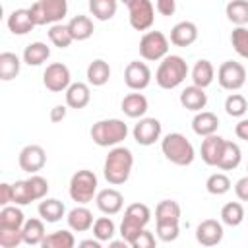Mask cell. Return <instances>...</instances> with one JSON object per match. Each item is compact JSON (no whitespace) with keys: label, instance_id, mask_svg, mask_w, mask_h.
<instances>
[{"label":"cell","instance_id":"1","mask_svg":"<svg viewBox=\"0 0 248 248\" xmlns=\"http://www.w3.org/2000/svg\"><path fill=\"white\" fill-rule=\"evenodd\" d=\"M132 167H134V155L128 147L124 145H114L103 165V174L107 178L108 184L112 186H120L124 184L130 174H132Z\"/></svg>","mask_w":248,"mask_h":248},{"label":"cell","instance_id":"31","mask_svg":"<svg viewBox=\"0 0 248 248\" xmlns=\"http://www.w3.org/2000/svg\"><path fill=\"white\" fill-rule=\"evenodd\" d=\"M50 56V46H46L41 41H35L31 45L25 46L23 50V62L27 66H41L43 62H46Z\"/></svg>","mask_w":248,"mask_h":248},{"label":"cell","instance_id":"46","mask_svg":"<svg viewBox=\"0 0 248 248\" xmlns=\"http://www.w3.org/2000/svg\"><path fill=\"white\" fill-rule=\"evenodd\" d=\"M23 244L21 229H0V246L2 248H16Z\"/></svg>","mask_w":248,"mask_h":248},{"label":"cell","instance_id":"21","mask_svg":"<svg viewBox=\"0 0 248 248\" xmlns=\"http://www.w3.org/2000/svg\"><path fill=\"white\" fill-rule=\"evenodd\" d=\"M91 101V91H89V85L83 83V81H74L70 83V87L66 89V107L70 108H85Z\"/></svg>","mask_w":248,"mask_h":248},{"label":"cell","instance_id":"16","mask_svg":"<svg viewBox=\"0 0 248 248\" xmlns=\"http://www.w3.org/2000/svg\"><path fill=\"white\" fill-rule=\"evenodd\" d=\"M223 147H225V138H221L217 134L205 136L202 140V147H200L202 161L209 167H217V163L221 159V153H223Z\"/></svg>","mask_w":248,"mask_h":248},{"label":"cell","instance_id":"42","mask_svg":"<svg viewBox=\"0 0 248 248\" xmlns=\"http://www.w3.org/2000/svg\"><path fill=\"white\" fill-rule=\"evenodd\" d=\"M248 110V103L246 99L240 95V93H231L227 99H225V112L232 118H240L244 116Z\"/></svg>","mask_w":248,"mask_h":248},{"label":"cell","instance_id":"19","mask_svg":"<svg viewBox=\"0 0 248 248\" xmlns=\"http://www.w3.org/2000/svg\"><path fill=\"white\" fill-rule=\"evenodd\" d=\"M196 39H198V27H196V23H192V21H178V23L170 29V43H172L174 46L186 48V46L194 45Z\"/></svg>","mask_w":248,"mask_h":248},{"label":"cell","instance_id":"27","mask_svg":"<svg viewBox=\"0 0 248 248\" xmlns=\"http://www.w3.org/2000/svg\"><path fill=\"white\" fill-rule=\"evenodd\" d=\"M39 4L46 16V25L60 23L68 14V0H39Z\"/></svg>","mask_w":248,"mask_h":248},{"label":"cell","instance_id":"23","mask_svg":"<svg viewBox=\"0 0 248 248\" xmlns=\"http://www.w3.org/2000/svg\"><path fill=\"white\" fill-rule=\"evenodd\" d=\"M217 128H219V118H217V114H213V112H209V110H200V112H196V116H194V120H192V130H194L198 136H202V138L211 136V134L217 132Z\"/></svg>","mask_w":248,"mask_h":248},{"label":"cell","instance_id":"36","mask_svg":"<svg viewBox=\"0 0 248 248\" xmlns=\"http://www.w3.org/2000/svg\"><path fill=\"white\" fill-rule=\"evenodd\" d=\"M244 207L240 202H229L221 207V221L229 227H238L244 221Z\"/></svg>","mask_w":248,"mask_h":248},{"label":"cell","instance_id":"13","mask_svg":"<svg viewBox=\"0 0 248 248\" xmlns=\"http://www.w3.org/2000/svg\"><path fill=\"white\" fill-rule=\"evenodd\" d=\"M17 163H19V169L29 172V174H37L45 163H46V153L41 145L37 143H29L25 145L21 151H19V157H17Z\"/></svg>","mask_w":248,"mask_h":248},{"label":"cell","instance_id":"56","mask_svg":"<svg viewBox=\"0 0 248 248\" xmlns=\"http://www.w3.org/2000/svg\"><path fill=\"white\" fill-rule=\"evenodd\" d=\"M120 2H124V4H128V2H132V0H120Z\"/></svg>","mask_w":248,"mask_h":248},{"label":"cell","instance_id":"54","mask_svg":"<svg viewBox=\"0 0 248 248\" xmlns=\"http://www.w3.org/2000/svg\"><path fill=\"white\" fill-rule=\"evenodd\" d=\"M66 110L68 108L64 105H56L54 108H50V122H54V124L56 122H62L66 118Z\"/></svg>","mask_w":248,"mask_h":248},{"label":"cell","instance_id":"38","mask_svg":"<svg viewBox=\"0 0 248 248\" xmlns=\"http://www.w3.org/2000/svg\"><path fill=\"white\" fill-rule=\"evenodd\" d=\"M48 39L54 46L58 48H68L72 43H74V37L68 29V25H62V23H52L50 29H48Z\"/></svg>","mask_w":248,"mask_h":248},{"label":"cell","instance_id":"8","mask_svg":"<svg viewBox=\"0 0 248 248\" xmlns=\"http://www.w3.org/2000/svg\"><path fill=\"white\" fill-rule=\"evenodd\" d=\"M128 6V19L136 31H147L155 21V8L151 0H132Z\"/></svg>","mask_w":248,"mask_h":248},{"label":"cell","instance_id":"52","mask_svg":"<svg viewBox=\"0 0 248 248\" xmlns=\"http://www.w3.org/2000/svg\"><path fill=\"white\" fill-rule=\"evenodd\" d=\"M29 12H31V16H33V21H35L37 25H46V16H45V12H43V8H41L39 0H37L35 4H31Z\"/></svg>","mask_w":248,"mask_h":248},{"label":"cell","instance_id":"20","mask_svg":"<svg viewBox=\"0 0 248 248\" xmlns=\"http://www.w3.org/2000/svg\"><path fill=\"white\" fill-rule=\"evenodd\" d=\"M120 108L122 112L128 116V118H143L147 108H149V103H147V97L140 91L136 93H128L122 103H120Z\"/></svg>","mask_w":248,"mask_h":248},{"label":"cell","instance_id":"30","mask_svg":"<svg viewBox=\"0 0 248 248\" xmlns=\"http://www.w3.org/2000/svg\"><path fill=\"white\" fill-rule=\"evenodd\" d=\"M21 232H23V244L37 246L46 236V232H45V221L43 219H27L23 223Z\"/></svg>","mask_w":248,"mask_h":248},{"label":"cell","instance_id":"7","mask_svg":"<svg viewBox=\"0 0 248 248\" xmlns=\"http://www.w3.org/2000/svg\"><path fill=\"white\" fill-rule=\"evenodd\" d=\"M169 54V39L161 31H145L140 39V56L147 62L163 60Z\"/></svg>","mask_w":248,"mask_h":248},{"label":"cell","instance_id":"9","mask_svg":"<svg viewBox=\"0 0 248 248\" xmlns=\"http://www.w3.org/2000/svg\"><path fill=\"white\" fill-rule=\"evenodd\" d=\"M217 81L227 91H238L246 83V70L240 62L227 60L217 70Z\"/></svg>","mask_w":248,"mask_h":248},{"label":"cell","instance_id":"49","mask_svg":"<svg viewBox=\"0 0 248 248\" xmlns=\"http://www.w3.org/2000/svg\"><path fill=\"white\" fill-rule=\"evenodd\" d=\"M14 202V184L2 182L0 184V205H10Z\"/></svg>","mask_w":248,"mask_h":248},{"label":"cell","instance_id":"40","mask_svg":"<svg viewBox=\"0 0 248 248\" xmlns=\"http://www.w3.org/2000/svg\"><path fill=\"white\" fill-rule=\"evenodd\" d=\"M205 190L211 196H223L231 190V178L225 172H215L205 180Z\"/></svg>","mask_w":248,"mask_h":248},{"label":"cell","instance_id":"18","mask_svg":"<svg viewBox=\"0 0 248 248\" xmlns=\"http://www.w3.org/2000/svg\"><path fill=\"white\" fill-rule=\"evenodd\" d=\"M180 105L186 108V110H192V112H200L205 108L207 105V93L203 87H198V85H188L182 89L180 93Z\"/></svg>","mask_w":248,"mask_h":248},{"label":"cell","instance_id":"15","mask_svg":"<svg viewBox=\"0 0 248 248\" xmlns=\"http://www.w3.org/2000/svg\"><path fill=\"white\" fill-rule=\"evenodd\" d=\"M196 240L202 246H217L223 240V225L217 219H205L196 229Z\"/></svg>","mask_w":248,"mask_h":248},{"label":"cell","instance_id":"17","mask_svg":"<svg viewBox=\"0 0 248 248\" xmlns=\"http://www.w3.org/2000/svg\"><path fill=\"white\" fill-rule=\"evenodd\" d=\"M6 25H8V29L14 35H27L29 31H33L37 27V23L33 21V16H31L29 8H17V10H14L8 16Z\"/></svg>","mask_w":248,"mask_h":248},{"label":"cell","instance_id":"4","mask_svg":"<svg viewBox=\"0 0 248 248\" xmlns=\"http://www.w3.org/2000/svg\"><path fill=\"white\" fill-rule=\"evenodd\" d=\"M91 140L99 147H114L120 145L128 136V126L120 118H105L91 126Z\"/></svg>","mask_w":248,"mask_h":248},{"label":"cell","instance_id":"32","mask_svg":"<svg viewBox=\"0 0 248 248\" xmlns=\"http://www.w3.org/2000/svg\"><path fill=\"white\" fill-rule=\"evenodd\" d=\"M25 215L19 205H4L0 209V229H23Z\"/></svg>","mask_w":248,"mask_h":248},{"label":"cell","instance_id":"12","mask_svg":"<svg viewBox=\"0 0 248 248\" xmlns=\"http://www.w3.org/2000/svg\"><path fill=\"white\" fill-rule=\"evenodd\" d=\"M161 132H163V126H161V122H159L157 118H147V116H143V118H140L138 124L134 126L132 136H134L136 143L147 147V145H153L155 141L161 140Z\"/></svg>","mask_w":248,"mask_h":248},{"label":"cell","instance_id":"5","mask_svg":"<svg viewBox=\"0 0 248 248\" xmlns=\"http://www.w3.org/2000/svg\"><path fill=\"white\" fill-rule=\"evenodd\" d=\"M151 219V211L145 203H130L126 209H124V217H122V223H120V236L130 244L149 223Z\"/></svg>","mask_w":248,"mask_h":248},{"label":"cell","instance_id":"28","mask_svg":"<svg viewBox=\"0 0 248 248\" xmlns=\"http://www.w3.org/2000/svg\"><path fill=\"white\" fill-rule=\"evenodd\" d=\"M68 29H70L74 41H87L95 31L93 21H91L89 16H74L68 21Z\"/></svg>","mask_w":248,"mask_h":248},{"label":"cell","instance_id":"51","mask_svg":"<svg viewBox=\"0 0 248 248\" xmlns=\"http://www.w3.org/2000/svg\"><path fill=\"white\" fill-rule=\"evenodd\" d=\"M234 194L240 202H248V174L238 178L236 184H234Z\"/></svg>","mask_w":248,"mask_h":248},{"label":"cell","instance_id":"22","mask_svg":"<svg viewBox=\"0 0 248 248\" xmlns=\"http://www.w3.org/2000/svg\"><path fill=\"white\" fill-rule=\"evenodd\" d=\"M66 221H68V227L74 231V232H85V231H89V229H93V213L85 207V205H78V207H74L70 213H68V217H66Z\"/></svg>","mask_w":248,"mask_h":248},{"label":"cell","instance_id":"26","mask_svg":"<svg viewBox=\"0 0 248 248\" xmlns=\"http://www.w3.org/2000/svg\"><path fill=\"white\" fill-rule=\"evenodd\" d=\"M110 78V66L108 62H105L103 58H97L93 60L89 66H87V83L93 85V87H101L108 81Z\"/></svg>","mask_w":248,"mask_h":248},{"label":"cell","instance_id":"41","mask_svg":"<svg viewBox=\"0 0 248 248\" xmlns=\"http://www.w3.org/2000/svg\"><path fill=\"white\" fill-rule=\"evenodd\" d=\"M114 232H116V227H114V221L110 217L95 219V223H93V236L95 238H99L101 242H110Z\"/></svg>","mask_w":248,"mask_h":248},{"label":"cell","instance_id":"2","mask_svg":"<svg viewBox=\"0 0 248 248\" xmlns=\"http://www.w3.org/2000/svg\"><path fill=\"white\" fill-rule=\"evenodd\" d=\"M188 76V64L178 54H167L155 72V81L161 89H174L178 87Z\"/></svg>","mask_w":248,"mask_h":248},{"label":"cell","instance_id":"47","mask_svg":"<svg viewBox=\"0 0 248 248\" xmlns=\"http://www.w3.org/2000/svg\"><path fill=\"white\" fill-rule=\"evenodd\" d=\"M27 180H29V186H31V190H33L35 200H43V198L46 196V192H48V182H46V178H43L41 174H31Z\"/></svg>","mask_w":248,"mask_h":248},{"label":"cell","instance_id":"44","mask_svg":"<svg viewBox=\"0 0 248 248\" xmlns=\"http://www.w3.org/2000/svg\"><path fill=\"white\" fill-rule=\"evenodd\" d=\"M31 202H37L33 196V190L29 186V180H17L14 184V203L16 205H27Z\"/></svg>","mask_w":248,"mask_h":248},{"label":"cell","instance_id":"10","mask_svg":"<svg viewBox=\"0 0 248 248\" xmlns=\"http://www.w3.org/2000/svg\"><path fill=\"white\" fill-rule=\"evenodd\" d=\"M43 83L48 91L52 93H60V91H66L72 83V74H70V68L62 62H52L45 68L43 72Z\"/></svg>","mask_w":248,"mask_h":248},{"label":"cell","instance_id":"3","mask_svg":"<svg viewBox=\"0 0 248 248\" xmlns=\"http://www.w3.org/2000/svg\"><path fill=\"white\" fill-rule=\"evenodd\" d=\"M161 151L167 157V161L178 165V167H188L196 159L194 145L186 136L180 132H170L161 140Z\"/></svg>","mask_w":248,"mask_h":248},{"label":"cell","instance_id":"50","mask_svg":"<svg viewBox=\"0 0 248 248\" xmlns=\"http://www.w3.org/2000/svg\"><path fill=\"white\" fill-rule=\"evenodd\" d=\"M155 8H157V12L161 16L169 17V16H172L176 12V0H157Z\"/></svg>","mask_w":248,"mask_h":248},{"label":"cell","instance_id":"37","mask_svg":"<svg viewBox=\"0 0 248 248\" xmlns=\"http://www.w3.org/2000/svg\"><path fill=\"white\" fill-rule=\"evenodd\" d=\"M76 238L70 231H54L50 234H46L41 242L43 248H74Z\"/></svg>","mask_w":248,"mask_h":248},{"label":"cell","instance_id":"24","mask_svg":"<svg viewBox=\"0 0 248 248\" xmlns=\"http://www.w3.org/2000/svg\"><path fill=\"white\" fill-rule=\"evenodd\" d=\"M37 211H39V215H41V219L45 223H58L66 215L64 203L60 200H56V198H43V202L39 203Z\"/></svg>","mask_w":248,"mask_h":248},{"label":"cell","instance_id":"55","mask_svg":"<svg viewBox=\"0 0 248 248\" xmlns=\"http://www.w3.org/2000/svg\"><path fill=\"white\" fill-rule=\"evenodd\" d=\"M81 248H101V240L99 238H89V240H81L79 242Z\"/></svg>","mask_w":248,"mask_h":248},{"label":"cell","instance_id":"33","mask_svg":"<svg viewBox=\"0 0 248 248\" xmlns=\"http://www.w3.org/2000/svg\"><path fill=\"white\" fill-rule=\"evenodd\" d=\"M227 19L236 27H244L248 23V0H231L225 8Z\"/></svg>","mask_w":248,"mask_h":248},{"label":"cell","instance_id":"35","mask_svg":"<svg viewBox=\"0 0 248 248\" xmlns=\"http://www.w3.org/2000/svg\"><path fill=\"white\" fill-rule=\"evenodd\" d=\"M118 0H89V12L99 21H108L114 17Z\"/></svg>","mask_w":248,"mask_h":248},{"label":"cell","instance_id":"34","mask_svg":"<svg viewBox=\"0 0 248 248\" xmlns=\"http://www.w3.org/2000/svg\"><path fill=\"white\" fill-rule=\"evenodd\" d=\"M19 68H21V60L17 54L8 52V50L0 54V79L2 81L14 79L19 74Z\"/></svg>","mask_w":248,"mask_h":248},{"label":"cell","instance_id":"39","mask_svg":"<svg viewBox=\"0 0 248 248\" xmlns=\"http://www.w3.org/2000/svg\"><path fill=\"white\" fill-rule=\"evenodd\" d=\"M155 221H180V205L174 200H163L155 207Z\"/></svg>","mask_w":248,"mask_h":248},{"label":"cell","instance_id":"29","mask_svg":"<svg viewBox=\"0 0 248 248\" xmlns=\"http://www.w3.org/2000/svg\"><path fill=\"white\" fill-rule=\"evenodd\" d=\"M213 78H215V68H213V64L209 60L202 58V60H198L194 64V68H192V81H194V85L205 89V87L211 85Z\"/></svg>","mask_w":248,"mask_h":248},{"label":"cell","instance_id":"48","mask_svg":"<svg viewBox=\"0 0 248 248\" xmlns=\"http://www.w3.org/2000/svg\"><path fill=\"white\" fill-rule=\"evenodd\" d=\"M132 248H153L155 246V236L153 232H149L147 229H143L132 242H130Z\"/></svg>","mask_w":248,"mask_h":248},{"label":"cell","instance_id":"6","mask_svg":"<svg viewBox=\"0 0 248 248\" xmlns=\"http://www.w3.org/2000/svg\"><path fill=\"white\" fill-rule=\"evenodd\" d=\"M97 176L93 170H87V169H81L78 172L72 174L70 178V186H68V192H70V198L81 205L93 202V198L97 196Z\"/></svg>","mask_w":248,"mask_h":248},{"label":"cell","instance_id":"14","mask_svg":"<svg viewBox=\"0 0 248 248\" xmlns=\"http://www.w3.org/2000/svg\"><path fill=\"white\" fill-rule=\"evenodd\" d=\"M95 203H97V207H99L101 213H105V215H116L124 207V196L116 188H105V190H99L97 192Z\"/></svg>","mask_w":248,"mask_h":248},{"label":"cell","instance_id":"11","mask_svg":"<svg viewBox=\"0 0 248 248\" xmlns=\"http://www.w3.org/2000/svg\"><path fill=\"white\" fill-rule=\"evenodd\" d=\"M124 83L132 89V91H141L151 83V70L145 62L140 60H132L128 62V66L124 68Z\"/></svg>","mask_w":248,"mask_h":248},{"label":"cell","instance_id":"53","mask_svg":"<svg viewBox=\"0 0 248 248\" xmlns=\"http://www.w3.org/2000/svg\"><path fill=\"white\" fill-rule=\"evenodd\" d=\"M234 134H236V138H238V140L248 141V118L238 120V124L234 126Z\"/></svg>","mask_w":248,"mask_h":248},{"label":"cell","instance_id":"45","mask_svg":"<svg viewBox=\"0 0 248 248\" xmlns=\"http://www.w3.org/2000/svg\"><path fill=\"white\" fill-rule=\"evenodd\" d=\"M157 223V236H159V240H163V242H172V240H176L178 238V232H180V227H178V223L180 221H155Z\"/></svg>","mask_w":248,"mask_h":248},{"label":"cell","instance_id":"43","mask_svg":"<svg viewBox=\"0 0 248 248\" xmlns=\"http://www.w3.org/2000/svg\"><path fill=\"white\" fill-rule=\"evenodd\" d=\"M231 45L234 52L242 58H248V29L246 27H236L231 33Z\"/></svg>","mask_w":248,"mask_h":248},{"label":"cell","instance_id":"25","mask_svg":"<svg viewBox=\"0 0 248 248\" xmlns=\"http://www.w3.org/2000/svg\"><path fill=\"white\" fill-rule=\"evenodd\" d=\"M240 161H242V151H240L238 143L225 140V147H223L221 159L217 163V169H221V170H234L240 165Z\"/></svg>","mask_w":248,"mask_h":248}]
</instances>
